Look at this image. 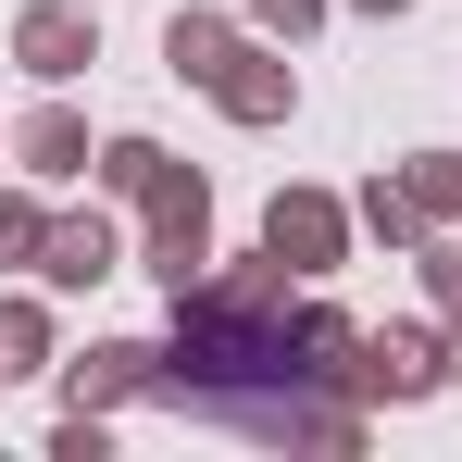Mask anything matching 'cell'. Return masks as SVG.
Listing matches in <instances>:
<instances>
[{"label":"cell","mask_w":462,"mask_h":462,"mask_svg":"<svg viewBox=\"0 0 462 462\" xmlns=\"http://www.w3.org/2000/svg\"><path fill=\"white\" fill-rule=\"evenodd\" d=\"M175 63H188V76H213V88H226V113H250V125L288 100L275 76H250V63H237V38H226V25H188V13H175Z\"/></svg>","instance_id":"obj_1"},{"label":"cell","mask_w":462,"mask_h":462,"mask_svg":"<svg viewBox=\"0 0 462 462\" xmlns=\"http://www.w3.org/2000/svg\"><path fill=\"white\" fill-rule=\"evenodd\" d=\"M151 263L162 275H175V288H188V275H200V188H188V175H151Z\"/></svg>","instance_id":"obj_2"},{"label":"cell","mask_w":462,"mask_h":462,"mask_svg":"<svg viewBox=\"0 0 462 462\" xmlns=\"http://www.w3.org/2000/svg\"><path fill=\"white\" fill-rule=\"evenodd\" d=\"M38 275H51V288H88V275H113V226H51V237H38Z\"/></svg>","instance_id":"obj_3"},{"label":"cell","mask_w":462,"mask_h":462,"mask_svg":"<svg viewBox=\"0 0 462 462\" xmlns=\"http://www.w3.org/2000/svg\"><path fill=\"white\" fill-rule=\"evenodd\" d=\"M263 237H275V263H300V275H312V263H337V213H325V200H275V226H263Z\"/></svg>","instance_id":"obj_4"},{"label":"cell","mask_w":462,"mask_h":462,"mask_svg":"<svg viewBox=\"0 0 462 462\" xmlns=\"http://www.w3.org/2000/svg\"><path fill=\"white\" fill-rule=\"evenodd\" d=\"M25 63H38V76H76V63H88V25H76V13H25Z\"/></svg>","instance_id":"obj_5"},{"label":"cell","mask_w":462,"mask_h":462,"mask_svg":"<svg viewBox=\"0 0 462 462\" xmlns=\"http://www.w3.org/2000/svg\"><path fill=\"white\" fill-rule=\"evenodd\" d=\"M425 375H438V350H425V337H375V363H363V387H387V400H412Z\"/></svg>","instance_id":"obj_6"},{"label":"cell","mask_w":462,"mask_h":462,"mask_svg":"<svg viewBox=\"0 0 462 462\" xmlns=\"http://www.w3.org/2000/svg\"><path fill=\"white\" fill-rule=\"evenodd\" d=\"M38 237H51V226H25V213H13V200H0V250H38Z\"/></svg>","instance_id":"obj_7"},{"label":"cell","mask_w":462,"mask_h":462,"mask_svg":"<svg viewBox=\"0 0 462 462\" xmlns=\"http://www.w3.org/2000/svg\"><path fill=\"white\" fill-rule=\"evenodd\" d=\"M375 13H400V0H375Z\"/></svg>","instance_id":"obj_8"}]
</instances>
